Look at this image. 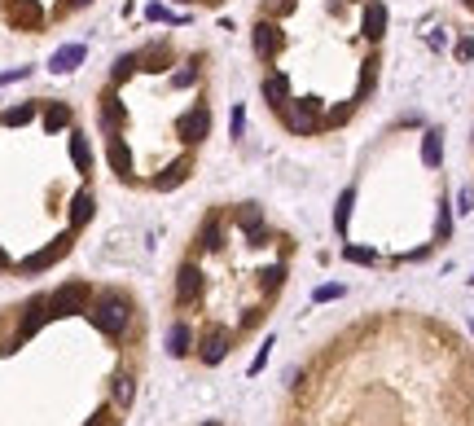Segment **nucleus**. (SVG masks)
<instances>
[{
    "label": "nucleus",
    "mask_w": 474,
    "mask_h": 426,
    "mask_svg": "<svg viewBox=\"0 0 474 426\" xmlns=\"http://www.w3.org/2000/svg\"><path fill=\"white\" fill-rule=\"evenodd\" d=\"M382 0H259L251 53L263 110L285 137L342 132L382 84Z\"/></svg>",
    "instance_id": "1"
},
{
    "label": "nucleus",
    "mask_w": 474,
    "mask_h": 426,
    "mask_svg": "<svg viewBox=\"0 0 474 426\" xmlns=\"http://www.w3.org/2000/svg\"><path fill=\"white\" fill-rule=\"evenodd\" d=\"M216 128V58L206 44L149 36L110 62L97 88L105 167L123 189L189 185Z\"/></svg>",
    "instance_id": "2"
},
{
    "label": "nucleus",
    "mask_w": 474,
    "mask_h": 426,
    "mask_svg": "<svg viewBox=\"0 0 474 426\" xmlns=\"http://www.w3.org/2000/svg\"><path fill=\"white\" fill-rule=\"evenodd\" d=\"M295 233L263 203H216L194 224L172 277V312L194 325V356L220 365L273 312L295 264Z\"/></svg>",
    "instance_id": "3"
},
{
    "label": "nucleus",
    "mask_w": 474,
    "mask_h": 426,
    "mask_svg": "<svg viewBox=\"0 0 474 426\" xmlns=\"http://www.w3.org/2000/svg\"><path fill=\"white\" fill-rule=\"evenodd\" d=\"M84 58H88V48H84V44H62L58 53H53L48 70H53V75H70V70H75L79 62H84Z\"/></svg>",
    "instance_id": "4"
},
{
    "label": "nucleus",
    "mask_w": 474,
    "mask_h": 426,
    "mask_svg": "<svg viewBox=\"0 0 474 426\" xmlns=\"http://www.w3.org/2000/svg\"><path fill=\"white\" fill-rule=\"evenodd\" d=\"M172 5H184V9H224L228 0H172Z\"/></svg>",
    "instance_id": "5"
},
{
    "label": "nucleus",
    "mask_w": 474,
    "mask_h": 426,
    "mask_svg": "<svg viewBox=\"0 0 474 426\" xmlns=\"http://www.w3.org/2000/svg\"><path fill=\"white\" fill-rule=\"evenodd\" d=\"M461 9H470V14H474V0H461Z\"/></svg>",
    "instance_id": "6"
},
{
    "label": "nucleus",
    "mask_w": 474,
    "mask_h": 426,
    "mask_svg": "<svg viewBox=\"0 0 474 426\" xmlns=\"http://www.w3.org/2000/svg\"><path fill=\"white\" fill-rule=\"evenodd\" d=\"M198 426H224V422H198Z\"/></svg>",
    "instance_id": "7"
},
{
    "label": "nucleus",
    "mask_w": 474,
    "mask_h": 426,
    "mask_svg": "<svg viewBox=\"0 0 474 426\" xmlns=\"http://www.w3.org/2000/svg\"><path fill=\"white\" fill-rule=\"evenodd\" d=\"M470 154H474V132H470Z\"/></svg>",
    "instance_id": "8"
}]
</instances>
